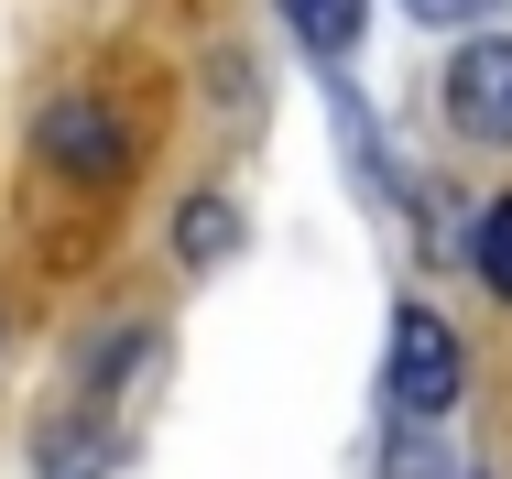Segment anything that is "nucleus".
Segmentation results:
<instances>
[{"label":"nucleus","instance_id":"nucleus-1","mask_svg":"<svg viewBox=\"0 0 512 479\" xmlns=\"http://www.w3.org/2000/svg\"><path fill=\"white\" fill-rule=\"evenodd\" d=\"M469 382V360H458V327L436 316V305H393V338H382V392H393V414L404 425H436L447 403Z\"/></svg>","mask_w":512,"mask_h":479},{"label":"nucleus","instance_id":"nucleus-2","mask_svg":"<svg viewBox=\"0 0 512 479\" xmlns=\"http://www.w3.org/2000/svg\"><path fill=\"white\" fill-rule=\"evenodd\" d=\"M447 120L469 142H512V33H469L447 55Z\"/></svg>","mask_w":512,"mask_h":479},{"label":"nucleus","instance_id":"nucleus-4","mask_svg":"<svg viewBox=\"0 0 512 479\" xmlns=\"http://www.w3.org/2000/svg\"><path fill=\"white\" fill-rule=\"evenodd\" d=\"M284 22H295V44H306L316 66H349L360 55V22H371V0H273Z\"/></svg>","mask_w":512,"mask_h":479},{"label":"nucleus","instance_id":"nucleus-3","mask_svg":"<svg viewBox=\"0 0 512 479\" xmlns=\"http://www.w3.org/2000/svg\"><path fill=\"white\" fill-rule=\"evenodd\" d=\"M33 142H44V164H55V175H77V186H120V175H131V131L109 120L99 98H55Z\"/></svg>","mask_w":512,"mask_h":479},{"label":"nucleus","instance_id":"nucleus-7","mask_svg":"<svg viewBox=\"0 0 512 479\" xmlns=\"http://www.w3.org/2000/svg\"><path fill=\"white\" fill-rule=\"evenodd\" d=\"M469 262H480V284L512 305V196H491V207H480V229H469Z\"/></svg>","mask_w":512,"mask_h":479},{"label":"nucleus","instance_id":"nucleus-8","mask_svg":"<svg viewBox=\"0 0 512 479\" xmlns=\"http://www.w3.org/2000/svg\"><path fill=\"white\" fill-rule=\"evenodd\" d=\"M382 479H447V447H436L425 425H404V414H393V447H382Z\"/></svg>","mask_w":512,"mask_h":479},{"label":"nucleus","instance_id":"nucleus-6","mask_svg":"<svg viewBox=\"0 0 512 479\" xmlns=\"http://www.w3.org/2000/svg\"><path fill=\"white\" fill-rule=\"evenodd\" d=\"M44 479H109V425H99V414L44 425Z\"/></svg>","mask_w":512,"mask_h":479},{"label":"nucleus","instance_id":"nucleus-9","mask_svg":"<svg viewBox=\"0 0 512 479\" xmlns=\"http://www.w3.org/2000/svg\"><path fill=\"white\" fill-rule=\"evenodd\" d=\"M414 22H436V33H458V22H491V0H404Z\"/></svg>","mask_w":512,"mask_h":479},{"label":"nucleus","instance_id":"nucleus-5","mask_svg":"<svg viewBox=\"0 0 512 479\" xmlns=\"http://www.w3.org/2000/svg\"><path fill=\"white\" fill-rule=\"evenodd\" d=\"M229 251H240V207H229L218 186L186 196V218H175V262H186V273H218Z\"/></svg>","mask_w":512,"mask_h":479}]
</instances>
